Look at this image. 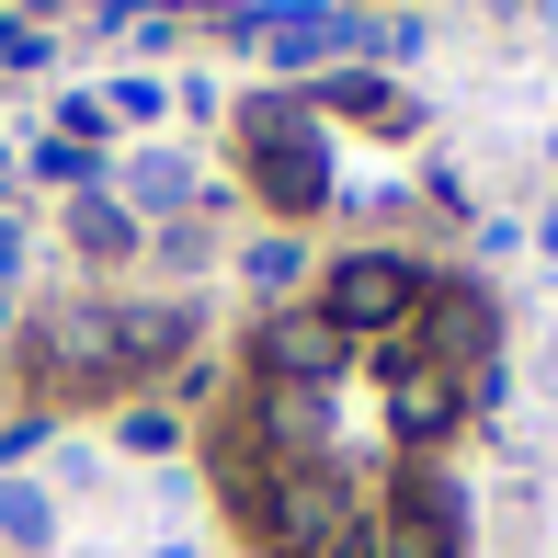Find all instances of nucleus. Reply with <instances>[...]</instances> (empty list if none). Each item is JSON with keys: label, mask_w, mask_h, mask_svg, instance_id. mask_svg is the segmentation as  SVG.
I'll list each match as a JSON object with an SVG mask.
<instances>
[{"label": "nucleus", "mask_w": 558, "mask_h": 558, "mask_svg": "<svg viewBox=\"0 0 558 558\" xmlns=\"http://www.w3.org/2000/svg\"><path fill=\"white\" fill-rule=\"evenodd\" d=\"M251 171H263V194L286 217H308L319 194H331V137H319V114L308 104H251Z\"/></svg>", "instance_id": "f257e3e1"}, {"label": "nucleus", "mask_w": 558, "mask_h": 558, "mask_svg": "<svg viewBox=\"0 0 558 558\" xmlns=\"http://www.w3.org/2000/svg\"><path fill=\"white\" fill-rule=\"evenodd\" d=\"M411 296H422V274L399 263V251H342L331 286H319V319H331L342 342H388L399 319H411Z\"/></svg>", "instance_id": "f03ea898"}, {"label": "nucleus", "mask_w": 558, "mask_h": 558, "mask_svg": "<svg viewBox=\"0 0 558 558\" xmlns=\"http://www.w3.org/2000/svg\"><path fill=\"white\" fill-rule=\"evenodd\" d=\"M365 558H468V513H456V490H445V478L388 490L376 524H365Z\"/></svg>", "instance_id": "7ed1b4c3"}, {"label": "nucleus", "mask_w": 558, "mask_h": 558, "mask_svg": "<svg viewBox=\"0 0 558 558\" xmlns=\"http://www.w3.org/2000/svg\"><path fill=\"white\" fill-rule=\"evenodd\" d=\"M399 331H411V353H422V365H445L456 388H468V376L490 365V296H468V286H422Z\"/></svg>", "instance_id": "20e7f679"}, {"label": "nucleus", "mask_w": 558, "mask_h": 558, "mask_svg": "<svg viewBox=\"0 0 558 558\" xmlns=\"http://www.w3.org/2000/svg\"><path fill=\"white\" fill-rule=\"evenodd\" d=\"M35 376L46 388H114L125 353H114V308H58L35 331Z\"/></svg>", "instance_id": "39448f33"}, {"label": "nucleus", "mask_w": 558, "mask_h": 558, "mask_svg": "<svg viewBox=\"0 0 558 558\" xmlns=\"http://www.w3.org/2000/svg\"><path fill=\"white\" fill-rule=\"evenodd\" d=\"M263 46L286 69H331V58H353V46H376V23L342 12V0H286V12H263Z\"/></svg>", "instance_id": "423d86ee"}, {"label": "nucleus", "mask_w": 558, "mask_h": 558, "mask_svg": "<svg viewBox=\"0 0 558 558\" xmlns=\"http://www.w3.org/2000/svg\"><path fill=\"white\" fill-rule=\"evenodd\" d=\"M456 422H468V388H456L445 365H422V353H399V399H388V434H399V445H445Z\"/></svg>", "instance_id": "0eeeda50"}, {"label": "nucleus", "mask_w": 558, "mask_h": 558, "mask_svg": "<svg viewBox=\"0 0 558 558\" xmlns=\"http://www.w3.org/2000/svg\"><path fill=\"white\" fill-rule=\"evenodd\" d=\"M342 353L353 342L331 331V319H263V376H274V388H319Z\"/></svg>", "instance_id": "6e6552de"}, {"label": "nucleus", "mask_w": 558, "mask_h": 558, "mask_svg": "<svg viewBox=\"0 0 558 558\" xmlns=\"http://www.w3.org/2000/svg\"><path fill=\"white\" fill-rule=\"evenodd\" d=\"M114 206L125 217H194V206H206V171H194L183 160V148H148V160H125V183H114Z\"/></svg>", "instance_id": "1a4fd4ad"}, {"label": "nucleus", "mask_w": 558, "mask_h": 558, "mask_svg": "<svg viewBox=\"0 0 558 558\" xmlns=\"http://www.w3.org/2000/svg\"><path fill=\"white\" fill-rule=\"evenodd\" d=\"M263 445L274 456H319L331 445V399L319 388H263Z\"/></svg>", "instance_id": "9d476101"}, {"label": "nucleus", "mask_w": 558, "mask_h": 558, "mask_svg": "<svg viewBox=\"0 0 558 558\" xmlns=\"http://www.w3.org/2000/svg\"><path fill=\"white\" fill-rule=\"evenodd\" d=\"M183 342H194L183 308H114V353H125V376H137V365H171Z\"/></svg>", "instance_id": "9b49d317"}, {"label": "nucleus", "mask_w": 558, "mask_h": 558, "mask_svg": "<svg viewBox=\"0 0 558 558\" xmlns=\"http://www.w3.org/2000/svg\"><path fill=\"white\" fill-rule=\"evenodd\" d=\"M319 114H353V125H411V104H399L388 81H376V69H331V81H319Z\"/></svg>", "instance_id": "f8f14e48"}, {"label": "nucleus", "mask_w": 558, "mask_h": 558, "mask_svg": "<svg viewBox=\"0 0 558 558\" xmlns=\"http://www.w3.org/2000/svg\"><path fill=\"white\" fill-rule=\"evenodd\" d=\"M69 240H81V251H92V263H125V251H137V217H125V206H114V194H104V183H92V194H81V206H69Z\"/></svg>", "instance_id": "ddd939ff"}, {"label": "nucleus", "mask_w": 558, "mask_h": 558, "mask_svg": "<svg viewBox=\"0 0 558 558\" xmlns=\"http://www.w3.org/2000/svg\"><path fill=\"white\" fill-rule=\"evenodd\" d=\"M46 536H58V501H46L35 478H0V547H23V558H35Z\"/></svg>", "instance_id": "4468645a"}, {"label": "nucleus", "mask_w": 558, "mask_h": 558, "mask_svg": "<svg viewBox=\"0 0 558 558\" xmlns=\"http://www.w3.org/2000/svg\"><path fill=\"white\" fill-rule=\"evenodd\" d=\"M46 58H58V35H46L35 12H0V69L23 81V69H46Z\"/></svg>", "instance_id": "2eb2a0df"}, {"label": "nucleus", "mask_w": 558, "mask_h": 558, "mask_svg": "<svg viewBox=\"0 0 558 558\" xmlns=\"http://www.w3.org/2000/svg\"><path fill=\"white\" fill-rule=\"evenodd\" d=\"M296 274H308L296 240H263V251H251V296H296Z\"/></svg>", "instance_id": "dca6fc26"}, {"label": "nucleus", "mask_w": 558, "mask_h": 558, "mask_svg": "<svg viewBox=\"0 0 558 558\" xmlns=\"http://www.w3.org/2000/svg\"><path fill=\"white\" fill-rule=\"evenodd\" d=\"M35 171H46V183H81V194H92V171H104V148H81V137H46V148H35Z\"/></svg>", "instance_id": "f3484780"}, {"label": "nucleus", "mask_w": 558, "mask_h": 558, "mask_svg": "<svg viewBox=\"0 0 558 558\" xmlns=\"http://www.w3.org/2000/svg\"><path fill=\"white\" fill-rule=\"evenodd\" d=\"M125 445H137V456H171V445H183V422H171V411H125Z\"/></svg>", "instance_id": "a211bd4d"}, {"label": "nucleus", "mask_w": 558, "mask_h": 558, "mask_svg": "<svg viewBox=\"0 0 558 558\" xmlns=\"http://www.w3.org/2000/svg\"><path fill=\"white\" fill-rule=\"evenodd\" d=\"M46 445V411H12V422H0V456H35Z\"/></svg>", "instance_id": "6ab92c4d"}, {"label": "nucleus", "mask_w": 558, "mask_h": 558, "mask_svg": "<svg viewBox=\"0 0 558 558\" xmlns=\"http://www.w3.org/2000/svg\"><path fill=\"white\" fill-rule=\"evenodd\" d=\"M12 274H23V228L0 217V286H12Z\"/></svg>", "instance_id": "aec40b11"}, {"label": "nucleus", "mask_w": 558, "mask_h": 558, "mask_svg": "<svg viewBox=\"0 0 558 558\" xmlns=\"http://www.w3.org/2000/svg\"><path fill=\"white\" fill-rule=\"evenodd\" d=\"M536 240H547V251H558V206H547V217H536Z\"/></svg>", "instance_id": "412c9836"}, {"label": "nucleus", "mask_w": 558, "mask_h": 558, "mask_svg": "<svg viewBox=\"0 0 558 558\" xmlns=\"http://www.w3.org/2000/svg\"><path fill=\"white\" fill-rule=\"evenodd\" d=\"M331 558H365V536H342V547H331Z\"/></svg>", "instance_id": "4be33fe9"}, {"label": "nucleus", "mask_w": 558, "mask_h": 558, "mask_svg": "<svg viewBox=\"0 0 558 558\" xmlns=\"http://www.w3.org/2000/svg\"><path fill=\"white\" fill-rule=\"evenodd\" d=\"M0 183H12V148H0Z\"/></svg>", "instance_id": "5701e85b"}, {"label": "nucleus", "mask_w": 558, "mask_h": 558, "mask_svg": "<svg viewBox=\"0 0 558 558\" xmlns=\"http://www.w3.org/2000/svg\"><path fill=\"white\" fill-rule=\"evenodd\" d=\"M160 558H194V547H160Z\"/></svg>", "instance_id": "b1692460"}, {"label": "nucleus", "mask_w": 558, "mask_h": 558, "mask_svg": "<svg viewBox=\"0 0 558 558\" xmlns=\"http://www.w3.org/2000/svg\"><path fill=\"white\" fill-rule=\"evenodd\" d=\"M547 148H558V137H547Z\"/></svg>", "instance_id": "393cba45"}]
</instances>
